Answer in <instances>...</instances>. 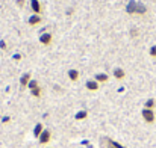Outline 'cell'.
Instances as JSON below:
<instances>
[{
  "instance_id": "cell-18",
  "label": "cell",
  "mask_w": 156,
  "mask_h": 148,
  "mask_svg": "<svg viewBox=\"0 0 156 148\" xmlns=\"http://www.w3.org/2000/svg\"><path fill=\"white\" fill-rule=\"evenodd\" d=\"M6 49H8V44H6V41L2 40L0 41V50H6Z\"/></svg>"
},
{
  "instance_id": "cell-11",
  "label": "cell",
  "mask_w": 156,
  "mask_h": 148,
  "mask_svg": "<svg viewBox=\"0 0 156 148\" xmlns=\"http://www.w3.org/2000/svg\"><path fill=\"white\" fill-rule=\"evenodd\" d=\"M87 118H88V110H85V109H80V110H77L74 113V119L76 121H83Z\"/></svg>"
},
{
  "instance_id": "cell-10",
  "label": "cell",
  "mask_w": 156,
  "mask_h": 148,
  "mask_svg": "<svg viewBox=\"0 0 156 148\" xmlns=\"http://www.w3.org/2000/svg\"><path fill=\"white\" fill-rule=\"evenodd\" d=\"M79 76H80V73H79L77 70H74V68H71V70L67 71V77H68L71 82H77V80H79Z\"/></svg>"
},
{
  "instance_id": "cell-7",
  "label": "cell",
  "mask_w": 156,
  "mask_h": 148,
  "mask_svg": "<svg viewBox=\"0 0 156 148\" xmlns=\"http://www.w3.org/2000/svg\"><path fill=\"white\" fill-rule=\"evenodd\" d=\"M41 21H43V18H41V15H40V14H34V15H30V17H29V20H27L29 26H32V27L40 26V24H41Z\"/></svg>"
},
{
  "instance_id": "cell-4",
  "label": "cell",
  "mask_w": 156,
  "mask_h": 148,
  "mask_svg": "<svg viewBox=\"0 0 156 148\" xmlns=\"http://www.w3.org/2000/svg\"><path fill=\"white\" fill-rule=\"evenodd\" d=\"M52 41H53V35L50 32H44V33L40 35V43H41L43 46H50Z\"/></svg>"
},
{
  "instance_id": "cell-13",
  "label": "cell",
  "mask_w": 156,
  "mask_h": 148,
  "mask_svg": "<svg viewBox=\"0 0 156 148\" xmlns=\"http://www.w3.org/2000/svg\"><path fill=\"white\" fill-rule=\"evenodd\" d=\"M44 130H46V129H44V126H43V122H38V124H37V126L34 127V136H35V138L38 139V138L41 136V133H43Z\"/></svg>"
},
{
  "instance_id": "cell-20",
  "label": "cell",
  "mask_w": 156,
  "mask_h": 148,
  "mask_svg": "<svg viewBox=\"0 0 156 148\" xmlns=\"http://www.w3.org/2000/svg\"><path fill=\"white\" fill-rule=\"evenodd\" d=\"M9 119H11L9 116H3V118H2V122H3V124H8V122H9Z\"/></svg>"
},
{
  "instance_id": "cell-21",
  "label": "cell",
  "mask_w": 156,
  "mask_h": 148,
  "mask_svg": "<svg viewBox=\"0 0 156 148\" xmlns=\"http://www.w3.org/2000/svg\"><path fill=\"white\" fill-rule=\"evenodd\" d=\"M12 57H14L15 60H20V59H21V54H20V53H17V54H14Z\"/></svg>"
},
{
  "instance_id": "cell-8",
  "label": "cell",
  "mask_w": 156,
  "mask_h": 148,
  "mask_svg": "<svg viewBox=\"0 0 156 148\" xmlns=\"http://www.w3.org/2000/svg\"><path fill=\"white\" fill-rule=\"evenodd\" d=\"M30 9H32L34 14H40L41 15V11H43L41 2L40 0H30Z\"/></svg>"
},
{
  "instance_id": "cell-19",
  "label": "cell",
  "mask_w": 156,
  "mask_h": 148,
  "mask_svg": "<svg viewBox=\"0 0 156 148\" xmlns=\"http://www.w3.org/2000/svg\"><path fill=\"white\" fill-rule=\"evenodd\" d=\"M150 56H152V57H156V46H153V47L150 49Z\"/></svg>"
},
{
  "instance_id": "cell-9",
  "label": "cell",
  "mask_w": 156,
  "mask_h": 148,
  "mask_svg": "<svg viewBox=\"0 0 156 148\" xmlns=\"http://www.w3.org/2000/svg\"><path fill=\"white\" fill-rule=\"evenodd\" d=\"M112 76H114V79H115V80H123V79L126 77V73H124V70H123V68L117 67V68H114Z\"/></svg>"
},
{
  "instance_id": "cell-15",
  "label": "cell",
  "mask_w": 156,
  "mask_h": 148,
  "mask_svg": "<svg viewBox=\"0 0 156 148\" xmlns=\"http://www.w3.org/2000/svg\"><path fill=\"white\" fill-rule=\"evenodd\" d=\"M37 88H40V85H38V80L32 79V80L29 82V85H27V89H29V91H32V89H37Z\"/></svg>"
},
{
  "instance_id": "cell-23",
  "label": "cell",
  "mask_w": 156,
  "mask_h": 148,
  "mask_svg": "<svg viewBox=\"0 0 156 148\" xmlns=\"http://www.w3.org/2000/svg\"><path fill=\"white\" fill-rule=\"evenodd\" d=\"M47 148H52V147H47Z\"/></svg>"
},
{
  "instance_id": "cell-12",
  "label": "cell",
  "mask_w": 156,
  "mask_h": 148,
  "mask_svg": "<svg viewBox=\"0 0 156 148\" xmlns=\"http://www.w3.org/2000/svg\"><path fill=\"white\" fill-rule=\"evenodd\" d=\"M94 80L99 82V83H106V82L109 80V76H108L106 73H97V74L94 76Z\"/></svg>"
},
{
  "instance_id": "cell-6",
  "label": "cell",
  "mask_w": 156,
  "mask_h": 148,
  "mask_svg": "<svg viewBox=\"0 0 156 148\" xmlns=\"http://www.w3.org/2000/svg\"><path fill=\"white\" fill-rule=\"evenodd\" d=\"M85 88H87V91L96 92V91H99V88H100V83H99V82H96L94 79H91V80H87V83H85Z\"/></svg>"
},
{
  "instance_id": "cell-22",
  "label": "cell",
  "mask_w": 156,
  "mask_h": 148,
  "mask_svg": "<svg viewBox=\"0 0 156 148\" xmlns=\"http://www.w3.org/2000/svg\"><path fill=\"white\" fill-rule=\"evenodd\" d=\"M17 5H18L20 8H23V6H24V0H17Z\"/></svg>"
},
{
  "instance_id": "cell-3",
  "label": "cell",
  "mask_w": 156,
  "mask_h": 148,
  "mask_svg": "<svg viewBox=\"0 0 156 148\" xmlns=\"http://www.w3.org/2000/svg\"><path fill=\"white\" fill-rule=\"evenodd\" d=\"M50 141H52V132H50L49 129H46V130L41 133V136L38 138V142H40L41 145H47V144H50Z\"/></svg>"
},
{
  "instance_id": "cell-1",
  "label": "cell",
  "mask_w": 156,
  "mask_h": 148,
  "mask_svg": "<svg viewBox=\"0 0 156 148\" xmlns=\"http://www.w3.org/2000/svg\"><path fill=\"white\" fill-rule=\"evenodd\" d=\"M126 11H127L129 14H135V12H146V8H144L141 3H138V2L132 0V2H129V5L126 6Z\"/></svg>"
},
{
  "instance_id": "cell-14",
  "label": "cell",
  "mask_w": 156,
  "mask_h": 148,
  "mask_svg": "<svg viewBox=\"0 0 156 148\" xmlns=\"http://www.w3.org/2000/svg\"><path fill=\"white\" fill-rule=\"evenodd\" d=\"M106 142H108V147L106 148H126L124 145L118 144V142H117V141H114V139H108Z\"/></svg>"
},
{
  "instance_id": "cell-16",
  "label": "cell",
  "mask_w": 156,
  "mask_h": 148,
  "mask_svg": "<svg viewBox=\"0 0 156 148\" xmlns=\"http://www.w3.org/2000/svg\"><path fill=\"white\" fill-rule=\"evenodd\" d=\"M155 106H156V101L153 98H149L146 103H144V107H146V109H152V110H153Z\"/></svg>"
},
{
  "instance_id": "cell-2",
  "label": "cell",
  "mask_w": 156,
  "mask_h": 148,
  "mask_svg": "<svg viewBox=\"0 0 156 148\" xmlns=\"http://www.w3.org/2000/svg\"><path fill=\"white\" fill-rule=\"evenodd\" d=\"M141 116H143V119H144L147 124H153V122H155V119H156L155 112H153L152 109H146V107L141 110Z\"/></svg>"
},
{
  "instance_id": "cell-5",
  "label": "cell",
  "mask_w": 156,
  "mask_h": 148,
  "mask_svg": "<svg viewBox=\"0 0 156 148\" xmlns=\"http://www.w3.org/2000/svg\"><path fill=\"white\" fill-rule=\"evenodd\" d=\"M30 80H32L30 73H24V74H21V77H20V88H21V89H26Z\"/></svg>"
},
{
  "instance_id": "cell-17",
  "label": "cell",
  "mask_w": 156,
  "mask_h": 148,
  "mask_svg": "<svg viewBox=\"0 0 156 148\" xmlns=\"http://www.w3.org/2000/svg\"><path fill=\"white\" fill-rule=\"evenodd\" d=\"M30 95H32V97H35V98H40V97H41V88L32 89V91H30Z\"/></svg>"
}]
</instances>
